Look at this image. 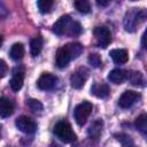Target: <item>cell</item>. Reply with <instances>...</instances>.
<instances>
[{"mask_svg": "<svg viewBox=\"0 0 147 147\" xmlns=\"http://www.w3.org/2000/svg\"><path fill=\"white\" fill-rule=\"evenodd\" d=\"M53 32L57 36L68 34L70 37H76L82 33V26L78 22L72 21L69 15H63L54 23Z\"/></svg>", "mask_w": 147, "mask_h": 147, "instance_id": "cell-1", "label": "cell"}, {"mask_svg": "<svg viewBox=\"0 0 147 147\" xmlns=\"http://www.w3.org/2000/svg\"><path fill=\"white\" fill-rule=\"evenodd\" d=\"M83 52V46L78 42L67 44L63 47H60L56 52V65L59 68H65L72 59L78 57Z\"/></svg>", "mask_w": 147, "mask_h": 147, "instance_id": "cell-2", "label": "cell"}, {"mask_svg": "<svg viewBox=\"0 0 147 147\" xmlns=\"http://www.w3.org/2000/svg\"><path fill=\"white\" fill-rule=\"evenodd\" d=\"M55 137L64 144H70L76 140V133L74 132L71 125L68 122H59L53 129Z\"/></svg>", "mask_w": 147, "mask_h": 147, "instance_id": "cell-3", "label": "cell"}, {"mask_svg": "<svg viewBox=\"0 0 147 147\" xmlns=\"http://www.w3.org/2000/svg\"><path fill=\"white\" fill-rule=\"evenodd\" d=\"M92 109H93V105L88 101H83L76 106L74 110V117H75L76 123L79 126H83L86 123L88 116L92 113Z\"/></svg>", "mask_w": 147, "mask_h": 147, "instance_id": "cell-4", "label": "cell"}, {"mask_svg": "<svg viewBox=\"0 0 147 147\" xmlns=\"http://www.w3.org/2000/svg\"><path fill=\"white\" fill-rule=\"evenodd\" d=\"M145 20V14L142 10H137V8H132V10H130L124 20V26L126 31H134V29L137 28V25L142 22Z\"/></svg>", "mask_w": 147, "mask_h": 147, "instance_id": "cell-5", "label": "cell"}, {"mask_svg": "<svg viewBox=\"0 0 147 147\" xmlns=\"http://www.w3.org/2000/svg\"><path fill=\"white\" fill-rule=\"evenodd\" d=\"M93 36H94V39H95V45L98 47L106 48L111 41L110 31L106 26H96L93 30Z\"/></svg>", "mask_w": 147, "mask_h": 147, "instance_id": "cell-6", "label": "cell"}, {"mask_svg": "<svg viewBox=\"0 0 147 147\" xmlns=\"http://www.w3.org/2000/svg\"><path fill=\"white\" fill-rule=\"evenodd\" d=\"M88 77V71L85 68H79L76 71H74L70 76V83L74 88H82Z\"/></svg>", "mask_w": 147, "mask_h": 147, "instance_id": "cell-7", "label": "cell"}, {"mask_svg": "<svg viewBox=\"0 0 147 147\" xmlns=\"http://www.w3.org/2000/svg\"><path fill=\"white\" fill-rule=\"evenodd\" d=\"M15 124H16V127L24 133H33L37 129L36 122L28 116H20L16 119Z\"/></svg>", "mask_w": 147, "mask_h": 147, "instance_id": "cell-8", "label": "cell"}, {"mask_svg": "<svg viewBox=\"0 0 147 147\" xmlns=\"http://www.w3.org/2000/svg\"><path fill=\"white\" fill-rule=\"evenodd\" d=\"M56 82H57L56 76L49 72H44L37 80V86L42 91H48V90H52L56 85Z\"/></svg>", "mask_w": 147, "mask_h": 147, "instance_id": "cell-9", "label": "cell"}, {"mask_svg": "<svg viewBox=\"0 0 147 147\" xmlns=\"http://www.w3.org/2000/svg\"><path fill=\"white\" fill-rule=\"evenodd\" d=\"M138 98H139V93L138 92L127 90V91L123 92V94L119 96L118 105H119L121 108H129L137 101Z\"/></svg>", "mask_w": 147, "mask_h": 147, "instance_id": "cell-10", "label": "cell"}, {"mask_svg": "<svg viewBox=\"0 0 147 147\" xmlns=\"http://www.w3.org/2000/svg\"><path fill=\"white\" fill-rule=\"evenodd\" d=\"M23 82H24V70L22 68H16L13 72L11 79L9 82L11 90L14 92H18L23 86Z\"/></svg>", "mask_w": 147, "mask_h": 147, "instance_id": "cell-11", "label": "cell"}, {"mask_svg": "<svg viewBox=\"0 0 147 147\" xmlns=\"http://www.w3.org/2000/svg\"><path fill=\"white\" fill-rule=\"evenodd\" d=\"M14 113V103L8 98H0V117H9Z\"/></svg>", "mask_w": 147, "mask_h": 147, "instance_id": "cell-12", "label": "cell"}, {"mask_svg": "<svg viewBox=\"0 0 147 147\" xmlns=\"http://www.w3.org/2000/svg\"><path fill=\"white\" fill-rule=\"evenodd\" d=\"M109 55L110 57L113 59V61L117 64H124L127 62L129 60V54L125 49H121V48H117V49H111L109 52Z\"/></svg>", "mask_w": 147, "mask_h": 147, "instance_id": "cell-13", "label": "cell"}, {"mask_svg": "<svg viewBox=\"0 0 147 147\" xmlns=\"http://www.w3.org/2000/svg\"><path fill=\"white\" fill-rule=\"evenodd\" d=\"M108 79L114 84H122L127 79V72L122 69H114L108 74Z\"/></svg>", "mask_w": 147, "mask_h": 147, "instance_id": "cell-14", "label": "cell"}, {"mask_svg": "<svg viewBox=\"0 0 147 147\" xmlns=\"http://www.w3.org/2000/svg\"><path fill=\"white\" fill-rule=\"evenodd\" d=\"M91 93L98 98H107L109 94V87L107 84L103 83H94L91 87Z\"/></svg>", "mask_w": 147, "mask_h": 147, "instance_id": "cell-15", "label": "cell"}, {"mask_svg": "<svg viewBox=\"0 0 147 147\" xmlns=\"http://www.w3.org/2000/svg\"><path fill=\"white\" fill-rule=\"evenodd\" d=\"M24 53H25V49H24L23 44H21V42H15V44L11 46L10 51H9V56H10L11 60L18 61V60H21V59L24 56Z\"/></svg>", "mask_w": 147, "mask_h": 147, "instance_id": "cell-16", "label": "cell"}, {"mask_svg": "<svg viewBox=\"0 0 147 147\" xmlns=\"http://www.w3.org/2000/svg\"><path fill=\"white\" fill-rule=\"evenodd\" d=\"M102 126H103V122L102 119H95L88 127V136L92 138V139H98L102 132Z\"/></svg>", "mask_w": 147, "mask_h": 147, "instance_id": "cell-17", "label": "cell"}, {"mask_svg": "<svg viewBox=\"0 0 147 147\" xmlns=\"http://www.w3.org/2000/svg\"><path fill=\"white\" fill-rule=\"evenodd\" d=\"M42 49V38L40 36L33 38L30 42V53L32 56H37L39 55V53Z\"/></svg>", "mask_w": 147, "mask_h": 147, "instance_id": "cell-18", "label": "cell"}, {"mask_svg": "<svg viewBox=\"0 0 147 147\" xmlns=\"http://www.w3.org/2000/svg\"><path fill=\"white\" fill-rule=\"evenodd\" d=\"M137 129L142 133V134H146V131H147V116L145 114L138 116L136 118V122H134Z\"/></svg>", "mask_w": 147, "mask_h": 147, "instance_id": "cell-19", "label": "cell"}, {"mask_svg": "<svg viewBox=\"0 0 147 147\" xmlns=\"http://www.w3.org/2000/svg\"><path fill=\"white\" fill-rule=\"evenodd\" d=\"M74 5H75L76 9L82 14H87L91 10V5L86 0H77L74 2Z\"/></svg>", "mask_w": 147, "mask_h": 147, "instance_id": "cell-20", "label": "cell"}, {"mask_svg": "<svg viewBox=\"0 0 147 147\" xmlns=\"http://www.w3.org/2000/svg\"><path fill=\"white\" fill-rule=\"evenodd\" d=\"M54 2L52 0H39L37 2V6L39 8V11L42 13V14H46V13H49L52 7H53Z\"/></svg>", "mask_w": 147, "mask_h": 147, "instance_id": "cell-21", "label": "cell"}, {"mask_svg": "<svg viewBox=\"0 0 147 147\" xmlns=\"http://www.w3.org/2000/svg\"><path fill=\"white\" fill-rule=\"evenodd\" d=\"M87 61H88V63H90L92 67H94V68H99V67L102 64V60H101L100 55L96 54V53H91V54L88 55Z\"/></svg>", "mask_w": 147, "mask_h": 147, "instance_id": "cell-22", "label": "cell"}, {"mask_svg": "<svg viewBox=\"0 0 147 147\" xmlns=\"http://www.w3.org/2000/svg\"><path fill=\"white\" fill-rule=\"evenodd\" d=\"M28 106L33 113H40L42 110V103L39 100H36V99L28 100Z\"/></svg>", "mask_w": 147, "mask_h": 147, "instance_id": "cell-23", "label": "cell"}, {"mask_svg": "<svg viewBox=\"0 0 147 147\" xmlns=\"http://www.w3.org/2000/svg\"><path fill=\"white\" fill-rule=\"evenodd\" d=\"M127 78H130V80H131V83L133 85H140V86H142L141 83H144V78H142V76H141L140 72H132L130 76L127 74Z\"/></svg>", "mask_w": 147, "mask_h": 147, "instance_id": "cell-24", "label": "cell"}, {"mask_svg": "<svg viewBox=\"0 0 147 147\" xmlns=\"http://www.w3.org/2000/svg\"><path fill=\"white\" fill-rule=\"evenodd\" d=\"M115 137L117 138V140H119L122 142V145L124 147H129V146H132L133 145V141H132L131 137H129L127 134H122L121 133V134H116Z\"/></svg>", "mask_w": 147, "mask_h": 147, "instance_id": "cell-25", "label": "cell"}, {"mask_svg": "<svg viewBox=\"0 0 147 147\" xmlns=\"http://www.w3.org/2000/svg\"><path fill=\"white\" fill-rule=\"evenodd\" d=\"M7 72H8V65H7V63L2 59H0V78L5 77L7 75Z\"/></svg>", "mask_w": 147, "mask_h": 147, "instance_id": "cell-26", "label": "cell"}, {"mask_svg": "<svg viewBox=\"0 0 147 147\" xmlns=\"http://www.w3.org/2000/svg\"><path fill=\"white\" fill-rule=\"evenodd\" d=\"M96 5L105 7V6H108V5H109V1H96Z\"/></svg>", "mask_w": 147, "mask_h": 147, "instance_id": "cell-27", "label": "cell"}, {"mask_svg": "<svg viewBox=\"0 0 147 147\" xmlns=\"http://www.w3.org/2000/svg\"><path fill=\"white\" fill-rule=\"evenodd\" d=\"M142 47H145V34H142Z\"/></svg>", "mask_w": 147, "mask_h": 147, "instance_id": "cell-28", "label": "cell"}, {"mask_svg": "<svg viewBox=\"0 0 147 147\" xmlns=\"http://www.w3.org/2000/svg\"><path fill=\"white\" fill-rule=\"evenodd\" d=\"M2 40H3V39H2V36L0 34V47H1V45H2Z\"/></svg>", "mask_w": 147, "mask_h": 147, "instance_id": "cell-29", "label": "cell"}, {"mask_svg": "<svg viewBox=\"0 0 147 147\" xmlns=\"http://www.w3.org/2000/svg\"><path fill=\"white\" fill-rule=\"evenodd\" d=\"M1 129H2V126L0 125V139H1Z\"/></svg>", "mask_w": 147, "mask_h": 147, "instance_id": "cell-30", "label": "cell"}]
</instances>
